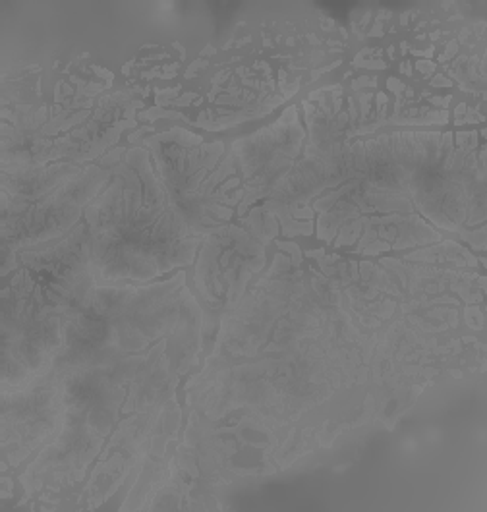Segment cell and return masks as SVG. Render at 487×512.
I'll return each mask as SVG.
<instances>
[{
    "instance_id": "1",
    "label": "cell",
    "mask_w": 487,
    "mask_h": 512,
    "mask_svg": "<svg viewBox=\"0 0 487 512\" xmlns=\"http://www.w3.org/2000/svg\"><path fill=\"white\" fill-rule=\"evenodd\" d=\"M86 217L91 269L103 281L153 279L190 263L198 246L144 151L128 155L109 188L87 207Z\"/></svg>"
},
{
    "instance_id": "3",
    "label": "cell",
    "mask_w": 487,
    "mask_h": 512,
    "mask_svg": "<svg viewBox=\"0 0 487 512\" xmlns=\"http://www.w3.org/2000/svg\"><path fill=\"white\" fill-rule=\"evenodd\" d=\"M285 128V120L269 128L267 132H261L258 138L246 140V149L242 151V167L244 176L252 186L265 188L273 186L277 182V176L290 167V161L298 153V145L302 140V132L292 122Z\"/></svg>"
},
{
    "instance_id": "2",
    "label": "cell",
    "mask_w": 487,
    "mask_h": 512,
    "mask_svg": "<svg viewBox=\"0 0 487 512\" xmlns=\"http://www.w3.org/2000/svg\"><path fill=\"white\" fill-rule=\"evenodd\" d=\"M66 422L62 385L55 371L37 377L14 393H4L2 427L4 447L14 445L18 456H26L43 441L57 439Z\"/></svg>"
}]
</instances>
